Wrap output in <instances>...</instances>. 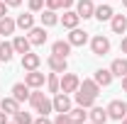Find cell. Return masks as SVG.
<instances>
[{"mask_svg":"<svg viewBox=\"0 0 127 124\" xmlns=\"http://www.w3.org/2000/svg\"><path fill=\"white\" fill-rule=\"evenodd\" d=\"M39 63H42V56H39V54H32V51L22 54V68H25V71H37Z\"/></svg>","mask_w":127,"mask_h":124,"instance_id":"30bf717a","label":"cell"},{"mask_svg":"<svg viewBox=\"0 0 127 124\" xmlns=\"http://www.w3.org/2000/svg\"><path fill=\"white\" fill-rule=\"evenodd\" d=\"M7 124H15V122H7Z\"/></svg>","mask_w":127,"mask_h":124,"instance_id":"7bdbcfd3","label":"cell"},{"mask_svg":"<svg viewBox=\"0 0 127 124\" xmlns=\"http://www.w3.org/2000/svg\"><path fill=\"white\" fill-rule=\"evenodd\" d=\"M112 15H115V10H112L110 5H98L95 7V20H100V22H110L112 20Z\"/></svg>","mask_w":127,"mask_h":124,"instance_id":"cb8c5ba5","label":"cell"},{"mask_svg":"<svg viewBox=\"0 0 127 124\" xmlns=\"http://www.w3.org/2000/svg\"><path fill=\"white\" fill-rule=\"evenodd\" d=\"M5 15H7V5L0 0V17H5Z\"/></svg>","mask_w":127,"mask_h":124,"instance_id":"8d00e7d4","label":"cell"},{"mask_svg":"<svg viewBox=\"0 0 127 124\" xmlns=\"http://www.w3.org/2000/svg\"><path fill=\"white\" fill-rule=\"evenodd\" d=\"M0 124H7V114H5L2 109H0Z\"/></svg>","mask_w":127,"mask_h":124,"instance_id":"f35d334b","label":"cell"},{"mask_svg":"<svg viewBox=\"0 0 127 124\" xmlns=\"http://www.w3.org/2000/svg\"><path fill=\"white\" fill-rule=\"evenodd\" d=\"M110 73L115 78H122V76H127V59L122 56V59H115V61L110 63Z\"/></svg>","mask_w":127,"mask_h":124,"instance_id":"ffe728a7","label":"cell"},{"mask_svg":"<svg viewBox=\"0 0 127 124\" xmlns=\"http://www.w3.org/2000/svg\"><path fill=\"white\" fill-rule=\"evenodd\" d=\"M27 39L32 41V46L47 44V27H32V29L27 32Z\"/></svg>","mask_w":127,"mask_h":124,"instance_id":"5b68a950","label":"cell"},{"mask_svg":"<svg viewBox=\"0 0 127 124\" xmlns=\"http://www.w3.org/2000/svg\"><path fill=\"white\" fill-rule=\"evenodd\" d=\"M73 97H76V105H78V107L91 109V107L95 105V97H93V95H88V93H83V90H76Z\"/></svg>","mask_w":127,"mask_h":124,"instance_id":"ac0fdd59","label":"cell"},{"mask_svg":"<svg viewBox=\"0 0 127 124\" xmlns=\"http://www.w3.org/2000/svg\"><path fill=\"white\" fill-rule=\"evenodd\" d=\"M105 109H108V117L115 119V122H122V119L127 117V105L122 102V100H112Z\"/></svg>","mask_w":127,"mask_h":124,"instance_id":"6da1fadb","label":"cell"},{"mask_svg":"<svg viewBox=\"0 0 127 124\" xmlns=\"http://www.w3.org/2000/svg\"><path fill=\"white\" fill-rule=\"evenodd\" d=\"M15 56V49H12V41H0V61L10 63Z\"/></svg>","mask_w":127,"mask_h":124,"instance_id":"484cf974","label":"cell"},{"mask_svg":"<svg viewBox=\"0 0 127 124\" xmlns=\"http://www.w3.org/2000/svg\"><path fill=\"white\" fill-rule=\"evenodd\" d=\"M61 2H64V10H71V5H73L76 0H61Z\"/></svg>","mask_w":127,"mask_h":124,"instance_id":"74e56055","label":"cell"},{"mask_svg":"<svg viewBox=\"0 0 127 124\" xmlns=\"http://www.w3.org/2000/svg\"><path fill=\"white\" fill-rule=\"evenodd\" d=\"M17 29H22V32H30L32 27H34V15L32 12H22V15H17Z\"/></svg>","mask_w":127,"mask_h":124,"instance_id":"e0dca14e","label":"cell"},{"mask_svg":"<svg viewBox=\"0 0 127 124\" xmlns=\"http://www.w3.org/2000/svg\"><path fill=\"white\" fill-rule=\"evenodd\" d=\"M68 117H71V124H86V122H88V112H86V107H71V109H68Z\"/></svg>","mask_w":127,"mask_h":124,"instance_id":"d6986e66","label":"cell"},{"mask_svg":"<svg viewBox=\"0 0 127 124\" xmlns=\"http://www.w3.org/2000/svg\"><path fill=\"white\" fill-rule=\"evenodd\" d=\"M0 109H2L5 114H15V112H20V102H17L15 97H5V100L0 102Z\"/></svg>","mask_w":127,"mask_h":124,"instance_id":"83f0119b","label":"cell"},{"mask_svg":"<svg viewBox=\"0 0 127 124\" xmlns=\"http://www.w3.org/2000/svg\"><path fill=\"white\" fill-rule=\"evenodd\" d=\"M88 119L93 124H105L110 117H108V109H103V107H98V105H93L91 107V112H88Z\"/></svg>","mask_w":127,"mask_h":124,"instance_id":"4fadbf2b","label":"cell"},{"mask_svg":"<svg viewBox=\"0 0 127 124\" xmlns=\"http://www.w3.org/2000/svg\"><path fill=\"white\" fill-rule=\"evenodd\" d=\"M112 78H115V76L110 73V68H98V71H95V76H93V80L100 85V88H108V85L112 83Z\"/></svg>","mask_w":127,"mask_h":124,"instance_id":"5bb4252c","label":"cell"},{"mask_svg":"<svg viewBox=\"0 0 127 124\" xmlns=\"http://www.w3.org/2000/svg\"><path fill=\"white\" fill-rule=\"evenodd\" d=\"M54 124H71L68 112H59V114H56V119H54Z\"/></svg>","mask_w":127,"mask_h":124,"instance_id":"1f68e13d","label":"cell"},{"mask_svg":"<svg viewBox=\"0 0 127 124\" xmlns=\"http://www.w3.org/2000/svg\"><path fill=\"white\" fill-rule=\"evenodd\" d=\"M44 10V0H30V12H42Z\"/></svg>","mask_w":127,"mask_h":124,"instance_id":"4dcf8cb0","label":"cell"},{"mask_svg":"<svg viewBox=\"0 0 127 124\" xmlns=\"http://www.w3.org/2000/svg\"><path fill=\"white\" fill-rule=\"evenodd\" d=\"M76 12L81 20H91L95 15V0H76Z\"/></svg>","mask_w":127,"mask_h":124,"instance_id":"277c9868","label":"cell"},{"mask_svg":"<svg viewBox=\"0 0 127 124\" xmlns=\"http://www.w3.org/2000/svg\"><path fill=\"white\" fill-rule=\"evenodd\" d=\"M47 66L54 71V73H66V68H68V61L64 59V56H56V54H51L47 59Z\"/></svg>","mask_w":127,"mask_h":124,"instance_id":"52a82bcc","label":"cell"},{"mask_svg":"<svg viewBox=\"0 0 127 124\" xmlns=\"http://www.w3.org/2000/svg\"><path fill=\"white\" fill-rule=\"evenodd\" d=\"M91 51H93L95 56H105L110 51V39L103 37V34H95L93 39H91Z\"/></svg>","mask_w":127,"mask_h":124,"instance_id":"7a4b0ae2","label":"cell"},{"mask_svg":"<svg viewBox=\"0 0 127 124\" xmlns=\"http://www.w3.org/2000/svg\"><path fill=\"white\" fill-rule=\"evenodd\" d=\"M47 88H49V93H61V78H59V73H54V71H51V73H49L47 76Z\"/></svg>","mask_w":127,"mask_h":124,"instance_id":"4316f807","label":"cell"},{"mask_svg":"<svg viewBox=\"0 0 127 124\" xmlns=\"http://www.w3.org/2000/svg\"><path fill=\"white\" fill-rule=\"evenodd\" d=\"M86 124H93V122H86Z\"/></svg>","mask_w":127,"mask_h":124,"instance_id":"ee69618b","label":"cell"},{"mask_svg":"<svg viewBox=\"0 0 127 124\" xmlns=\"http://www.w3.org/2000/svg\"><path fill=\"white\" fill-rule=\"evenodd\" d=\"M44 5H47L49 10H64V2H61V0H44Z\"/></svg>","mask_w":127,"mask_h":124,"instance_id":"d6a6232c","label":"cell"},{"mask_svg":"<svg viewBox=\"0 0 127 124\" xmlns=\"http://www.w3.org/2000/svg\"><path fill=\"white\" fill-rule=\"evenodd\" d=\"M32 124H54V122H51V119H47V114H42L39 119H34Z\"/></svg>","mask_w":127,"mask_h":124,"instance_id":"836d02e7","label":"cell"},{"mask_svg":"<svg viewBox=\"0 0 127 124\" xmlns=\"http://www.w3.org/2000/svg\"><path fill=\"white\" fill-rule=\"evenodd\" d=\"M125 105H127V102H125Z\"/></svg>","mask_w":127,"mask_h":124,"instance_id":"f6af8a7d","label":"cell"},{"mask_svg":"<svg viewBox=\"0 0 127 124\" xmlns=\"http://www.w3.org/2000/svg\"><path fill=\"white\" fill-rule=\"evenodd\" d=\"M68 44H71V46H83V44H88V32L73 27L71 34H68Z\"/></svg>","mask_w":127,"mask_h":124,"instance_id":"7c38bea8","label":"cell"},{"mask_svg":"<svg viewBox=\"0 0 127 124\" xmlns=\"http://www.w3.org/2000/svg\"><path fill=\"white\" fill-rule=\"evenodd\" d=\"M110 27H112L115 34H125V29H127V15H112Z\"/></svg>","mask_w":127,"mask_h":124,"instance_id":"603a6c76","label":"cell"},{"mask_svg":"<svg viewBox=\"0 0 127 124\" xmlns=\"http://www.w3.org/2000/svg\"><path fill=\"white\" fill-rule=\"evenodd\" d=\"M42 27H54V24H59V15H56V10H42Z\"/></svg>","mask_w":127,"mask_h":124,"instance_id":"d4e9b609","label":"cell"},{"mask_svg":"<svg viewBox=\"0 0 127 124\" xmlns=\"http://www.w3.org/2000/svg\"><path fill=\"white\" fill-rule=\"evenodd\" d=\"M122 124H127V117H125V119H122Z\"/></svg>","mask_w":127,"mask_h":124,"instance_id":"b9f144b4","label":"cell"},{"mask_svg":"<svg viewBox=\"0 0 127 124\" xmlns=\"http://www.w3.org/2000/svg\"><path fill=\"white\" fill-rule=\"evenodd\" d=\"M78 90H83V93H88V95H93V97H98V95H100V85L95 83L93 78H83Z\"/></svg>","mask_w":127,"mask_h":124,"instance_id":"7402d4cb","label":"cell"},{"mask_svg":"<svg viewBox=\"0 0 127 124\" xmlns=\"http://www.w3.org/2000/svg\"><path fill=\"white\" fill-rule=\"evenodd\" d=\"M25 83L34 90V88H44L47 78H44V73H39V68H37V71H27L25 73Z\"/></svg>","mask_w":127,"mask_h":124,"instance_id":"8992f818","label":"cell"},{"mask_svg":"<svg viewBox=\"0 0 127 124\" xmlns=\"http://www.w3.org/2000/svg\"><path fill=\"white\" fill-rule=\"evenodd\" d=\"M51 105H54V112H68L71 109V97L66 93H56L54 100H51Z\"/></svg>","mask_w":127,"mask_h":124,"instance_id":"ba28073f","label":"cell"},{"mask_svg":"<svg viewBox=\"0 0 127 124\" xmlns=\"http://www.w3.org/2000/svg\"><path fill=\"white\" fill-rule=\"evenodd\" d=\"M12 117H15V119H12V122H15V124H32V122H34V119H32V114H30V112H22V109H20V112H15Z\"/></svg>","mask_w":127,"mask_h":124,"instance_id":"f546056e","label":"cell"},{"mask_svg":"<svg viewBox=\"0 0 127 124\" xmlns=\"http://www.w3.org/2000/svg\"><path fill=\"white\" fill-rule=\"evenodd\" d=\"M15 29H17V22L12 20V17H0V34L2 37H10V34H15Z\"/></svg>","mask_w":127,"mask_h":124,"instance_id":"44dd1931","label":"cell"},{"mask_svg":"<svg viewBox=\"0 0 127 124\" xmlns=\"http://www.w3.org/2000/svg\"><path fill=\"white\" fill-rule=\"evenodd\" d=\"M30 93H32V88L27 83H15L12 85V97H15L17 102H27L30 100Z\"/></svg>","mask_w":127,"mask_h":124,"instance_id":"8fae6325","label":"cell"},{"mask_svg":"<svg viewBox=\"0 0 127 124\" xmlns=\"http://www.w3.org/2000/svg\"><path fill=\"white\" fill-rule=\"evenodd\" d=\"M2 2H5V5H7V7H17V5H20V2H22V0H2Z\"/></svg>","mask_w":127,"mask_h":124,"instance_id":"e575fe53","label":"cell"},{"mask_svg":"<svg viewBox=\"0 0 127 124\" xmlns=\"http://www.w3.org/2000/svg\"><path fill=\"white\" fill-rule=\"evenodd\" d=\"M120 51L127 54V37H122V41H120Z\"/></svg>","mask_w":127,"mask_h":124,"instance_id":"d590c367","label":"cell"},{"mask_svg":"<svg viewBox=\"0 0 127 124\" xmlns=\"http://www.w3.org/2000/svg\"><path fill=\"white\" fill-rule=\"evenodd\" d=\"M122 93H127V76H122Z\"/></svg>","mask_w":127,"mask_h":124,"instance_id":"ab89813d","label":"cell"},{"mask_svg":"<svg viewBox=\"0 0 127 124\" xmlns=\"http://www.w3.org/2000/svg\"><path fill=\"white\" fill-rule=\"evenodd\" d=\"M122 5H125V7H127V0H122Z\"/></svg>","mask_w":127,"mask_h":124,"instance_id":"60d3db41","label":"cell"},{"mask_svg":"<svg viewBox=\"0 0 127 124\" xmlns=\"http://www.w3.org/2000/svg\"><path fill=\"white\" fill-rule=\"evenodd\" d=\"M59 22H61L66 29H73V27H78V22H81V17L76 10H64V15L59 17Z\"/></svg>","mask_w":127,"mask_h":124,"instance_id":"9c48e42d","label":"cell"},{"mask_svg":"<svg viewBox=\"0 0 127 124\" xmlns=\"http://www.w3.org/2000/svg\"><path fill=\"white\" fill-rule=\"evenodd\" d=\"M71 44H68V39L64 41V39H59V41H54L51 44V54H56V56H64V59H68V54H71Z\"/></svg>","mask_w":127,"mask_h":124,"instance_id":"9a60e30c","label":"cell"},{"mask_svg":"<svg viewBox=\"0 0 127 124\" xmlns=\"http://www.w3.org/2000/svg\"><path fill=\"white\" fill-rule=\"evenodd\" d=\"M34 112H39V114H49V112H54V105H51V100L42 97V100L34 105Z\"/></svg>","mask_w":127,"mask_h":124,"instance_id":"f1b7e54d","label":"cell"},{"mask_svg":"<svg viewBox=\"0 0 127 124\" xmlns=\"http://www.w3.org/2000/svg\"><path fill=\"white\" fill-rule=\"evenodd\" d=\"M12 49H15V54H27V51L32 49V41L25 37V34H20V37L12 39Z\"/></svg>","mask_w":127,"mask_h":124,"instance_id":"2e32d148","label":"cell"},{"mask_svg":"<svg viewBox=\"0 0 127 124\" xmlns=\"http://www.w3.org/2000/svg\"><path fill=\"white\" fill-rule=\"evenodd\" d=\"M81 88V78L76 76V73H64L61 76V93H76Z\"/></svg>","mask_w":127,"mask_h":124,"instance_id":"3957f363","label":"cell"}]
</instances>
